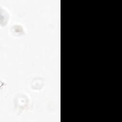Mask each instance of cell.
Masks as SVG:
<instances>
[{
  "label": "cell",
  "instance_id": "6da1fadb",
  "mask_svg": "<svg viewBox=\"0 0 122 122\" xmlns=\"http://www.w3.org/2000/svg\"><path fill=\"white\" fill-rule=\"evenodd\" d=\"M0 11H1L0 14L4 15L3 18H1V21H2V20H4V21L2 23H4V26H5V25L6 24L9 22V20H10V16H9L10 15H9L8 11L4 7L2 8L1 6L0 7Z\"/></svg>",
  "mask_w": 122,
  "mask_h": 122
}]
</instances>
